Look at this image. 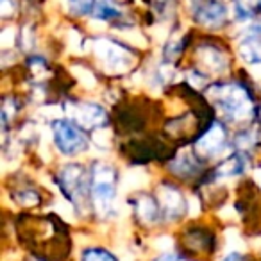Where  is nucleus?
Returning <instances> with one entry per match:
<instances>
[{
    "instance_id": "28",
    "label": "nucleus",
    "mask_w": 261,
    "mask_h": 261,
    "mask_svg": "<svg viewBox=\"0 0 261 261\" xmlns=\"http://www.w3.org/2000/svg\"><path fill=\"white\" fill-rule=\"evenodd\" d=\"M31 68H33L34 73H41V72L45 73V70H47V65H45L43 59L34 58V59H31Z\"/></svg>"
},
{
    "instance_id": "7",
    "label": "nucleus",
    "mask_w": 261,
    "mask_h": 261,
    "mask_svg": "<svg viewBox=\"0 0 261 261\" xmlns=\"http://www.w3.org/2000/svg\"><path fill=\"white\" fill-rule=\"evenodd\" d=\"M158 202H160L163 215L170 220H175L181 215H185V211H188V202L182 199L181 192L172 186H161L158 190Z\"/></svg>"
},
{
    "instance_id": "13",
    "label": "nucleus",
    "mask_w": 261,
    "mask_h": 261,
    "mask_svg": "<svg viewBox=\"0 0 261 261\" xmlns=\"http://www.w3.org/2000/svg\"><path fill=\"white\" fill-rule=\"evenodd\" d=\"M97 20H113L122 16V9L113 2V0H95L93 11Z\"/></svg>"
},
{
    "instance_id": "19",
    "label": "nucleus",
    "mask_w": 261,
    "mask_h": 261,
    "mask_svg": "<svg viewBox=\"0 0 261 261\" xmlns=\"http://www.w3.org/2000/svg\"><path fill=\"white\" fill-rule=\"evenodd\" d=\"M66 9L73 15H86L93 11L95 0H65Z\"/></svg>"
},
{
    "instance_id": "1",
    "label": "nucleus",
    "mask_w": 261,
    "mask_h": 261,
    "mask_svg": "<svg viewBox=\"0 0 261 261\" xmlns=\"http://www.w3.org/2000/svg\"><path fill=\"white\" fill-rule=\"evenodd\" d=\"M210 97L222 115L231 122L247 120L252 113V104L247 91L238 84H220L210 90Z\"/></svg>"
},
{
    "instance_id": "25",
    "label": "nucleus",
    "mask_w": 261,
    "mask_h": 261,
    "mask_svg": "<svg viewBox=\"0 0 261 261\" xmlns=\"http://www.w3.org/2000/svg\"><path fill=\"white\" fill-rule=\"evenodd\" d=\"M123 36H125L127 40L133 41L135 45H138V47H145V45H147L145 38H143L138 31H129V33H123Z\"/></svg>"
},
{
    "instance_id": "3",
    "label": "nucleus",
    "mask_w": 261,
    "mask_h": 261,
    "mask_svg": "<svg viewBox=\"0 0 261 261\" xmlns=\"http://www.w3.org/2000/svg\"><path fill=\"white\" fill-rule=\"evenodd\" d=\"M95 54L98 58V63H102V66L108 72H116V73L127 72L133 66V63H135L133 56L129 54V50H125L118 43L109 40L95 41Z\"/></svg>"
},
{
    "instance_id": "33",
    "label": "nucleus",
    "mask_w": 261,
    "mask_h": 261,
    "mask_svg": "<svg viewBox=\"0 0 261 261\" xmlns=\"http://www.w3.org/2000/svg\"><path fill=\"white\" fill-rule=\"evenodd\" d=\"M156 2H160V4H167L168 0H156Z\"/></svg>"
},
{
    "instance_id": "16",
    "label": "nucleus",
    "mask_w": 261,
    "mask_h": 261,
    "mask_svg": "<svg viewBox=\"0 0 261 261\" xmlns=\"http://www.w3.org/2000/svg\"><path fill=\"white\" fill-rule=\"evenodd\" d=\"M81 261H118V257L104 247H86L81 252Z\"/></svg>"
},
{
    "instance_id": "30",
    "label": "nucleus",
    "mask_w": 261,
    "mask_h": 261,
    "mask_svg": "<svg viewBox=\"0 0 261 261\" xmlns=\"http://www.w3.org/2000/svg\"><path fill=\"white\" fill-rule=\"evenodd\" d=\"M222 261H243V257H242V254H238V252H229Z\"/></svg>"
},
{
    "instance_id": "11",
    "label": "nucleus",
    "mask_w": 261,
    "mask_h": 261,
    "mask_svg": "<svg viewBox=\"0 0 261 261\" xmlns=\"http://www.w3.org/2000/svg\"><path fill=\"white\" fill-rule=\"evenodd\" d=\"M199 56V61L202 66H206L210 72H224L227 68V58L224 56V52H220L217 47H210V45H204L197 50Z\"/></svg>"
},
{
    "instance_id": "9",
    "label": "nucleus",
    "mask_w": 261,
    "mask_h": 261,
    "mask_svg": "<svg viewBox=\"0 0 261 261\" xmlns=\"http://www.w3.org/2000/svg\"><path fill=\"white\" fill-rule=\"evenodd\" d=\"M224 142H225L224 129H222V125L215 123L206 135L197 142V152L204 158H210V156H213V154H217L218 150L224 147Z\"/></svg>"
},
{
    "instance_id": "4",
    "label": "nucleus",
    "mask_w": 261,
    "mask_h": 261,
    "mask_svg": "<svg viewBox=\"0 0 261 261\" xmlns=\"http://www.w3.org/2000/svg\"><path fill=\"white\" fill-rule=\"evenodd\" d=\"M54 142L58 149L66 156L79 154L86 150L88 147L86 136L83 135V130L66 120H59L54 123Z\"/></svg>"
},
{
    "instance_id": "26",
    "label": "nucleus",
    "mask_w": 261,
    "mask_h": 261,
    "mask_svg": "<svg viewBox=\"0 0 261 261\" xmlns=\"http://www.w3.org/2000/svg\"><path fill=\"white\" fill-rule=\"evenodd\" d=\"M16 111V104L13 100H6L4 108H2V118H4V123H8V120L15 115Z\"/></svg>"
},
{
    "instance_id": "17",
    "label": "nucleus",
    "mask_w": 261,
    "mask_h": 261,
    "mask_svg": "<svg viewBox=\"0 0 261 261\" xmlns=\"http://www.w3.org/2000/svg\"><path fill=\"white\" fill-rule=\"evenodd\" d=\"M234 9L238 18H252L254 15L261 13V0H236Z\"/></svg>"
},
{
    "instance_id": "27",
    "label": "nucleus",
    "mask_w": 261,
    "mask_h": 261,
    "mask_svg": "<svg viewBox=\"0 0 261 261\" xmlns=\"http://www.w3.org/2000/svg\"><path fill=\"white\" fill-rule=\"evenodd\" d=\"M15 9H16V6H15L13 0H0V13H2V16L13 15Z\"/></svg>"
},
{
    "instance_id": "22",
    "label": "nucleus",
    "mask_w": 261,
    "mask_h": 261,
    "mask_svg": "<svg viewBox=\"0 0 261 261\" xmlns=\"http://www.w3.org/2000/svg\"><path fill=\"white\" fill-rule=\"evenodd\" d=\"M15 38H16V31L13 29V27H8V29H4V31H2V34H0L2 47H4V48L11 47V45L15 43Z\"/></svg>"
},
{
    "instance_id": "34",
    "label": "nucleus",
    "mask_w": 261,
    "mask_h": 261,
    "mask_svg": "<svg viewBox=\"0 0 261 261\" xmlns=\"http://www.w3.org/2000/svg\"><path fill=\"white\" fill-rule=\"evenodd\" d=\"M259 116H261V113H259Z\"/></svg>"
},
{
    "instance_id": "18",
    "label": "nucleus",
    "mask_w": 261,
    "mask_h": 261,
    "mask_svg": "<svg viewBox=\"0 0 261 261\" xmlns=\"http://www.w3.org/2000/svg\"><path fill=\"white\" fill-rule=\"evenodd\" d=\"M149 181L147 174L143 170H130L123 175L122 181V188L123 190H136L140 186H145V182Z\"/></svg>"
},
{
    "instance_id": "20",
    "label": "nucleus",
    "mask_w": 261,
    "mask_h": 261,
    "mask_svg": "<svg viewBox=\"0 0 261 261\" xmlns=\"http://www.w3.org/2000/svg\"><path fill=\"white\" fill-rule=\"evenodd\" d=\"M72 72H73V75L77 77V81H79V83L83 84V86L93 88L95 84H97V79L93 77V73H91L90 70L83 68V66H73Z\"/></svg>"
},
{
    "instance_id": "23",
    "label": "nucleus",
    "mask_w": 261,
    "mask_h": 261,
    "mask_svg": "<svg viewBox=\"0 0 261 261\" xmlns=\"http://www.w3.org/2000/svg\"><path fill=\"white\" fill-rule=\"evenodd\" d=\"M109 138H111V130H108V129H100L95 133V143L104 147V149L109 147Z\"/></svg>"
},
{
    "instance_id": "6",
    "label": "nucleus",
    "mask_w": 261,
    "mask_h": 261,
    "mask_svg": "<svg viewBox=\"0 0 261 261\" xmlns=\"http://www.w3.org/2000/svg\"><path fill=\"white\" fill-rule=\"evenodd\" d=\"M193 16L199 23L206 27H218L225 22L227 9L217 0H193Z\"/></svg>"
},
{
    "instance_id": "14",
    "label": "nucleus",
    "mask_w": 261,
    "mask_h": 261,
    "mask_svg": "<svg viewBox=\"0 0 261 261\" xmlns=\"http://www.w3.org/2000/svg\"><path fill=\"white\" fill-rule=\"evenodd\" d=\"M170 168L174 174L181 175V177H192L199 172V167H197L195 160L188 154H181L174 163H170Z\"/></svg>"
},
{
    "instance_id": "21",
    "label": "nucleus",
    "mask_w": 261,
    "mask_h": 261,
    "mask_svg": "<svg viewBox=\"0 0 261 261\" xmlns=\"http://www.w3.org/2000/svg\"><path fill=\"white\" fill-rule=\"evenodd\" d=\"M16 199H18V202L23 204V206H36V204L40 202V197H38V193L33 192V190H23V192H20L18 195H16Z\"/></svg>"
},
{
    "instance_id": "31",
    "label": "nucleus",
    "mask_w": 261,
    "mask_h": 261,
    "mask_svg": "<svg viewBox=\"0 0 261 261\" xmlns=\"http://www.w3.org/2000/svg\"><path fill=\"white\" fill-rule=\"evenodd\" d=\"M252 73H254L256 77H259V79H261V65H256V66H254Z\"/></svg>"
},
{
    "instance_id": "10",
    "label": "nucleus",
    "mask_w": 261,
    "mask_h": 261,
    "mask_svg": "<svg viewBox=\"0 0 261 261\" xmlns=\"http://www.w3.org/2000/svg\"><path fill=\"white\" fill-rule=\"evenodd\" d=\"M240 56L243 61L250 63V65H261V27L254 29L240 41Z\"/></svg>"
},
{
    "instance_id": "8",
    "label": "nucleus",
    "mask_w": 261,
    "mask_h": 261,
    "mask_svg": "<svg viewBox=\"0 0 261 261\" xmlns=\"http://www.w3.org/2000/svg\"><path fill=\"white\" fill-rule=\"evenodd\" d=\"M68 115L73 116L81 125L84 127H100L102 123H106V113L100 106L95 104H77V102H72L68 106Z\"/></svg>"
},
{
    "instance_id": "5",
    "label": "nucleus",
    "mask_w": 261,
    "mask_h": 261,
    "mask_svg": "<svg viewBox=\"0 0 261 261\" xmlns=\"http://www.w3.org/2000/svg\"><path fill=\"white\" fill-rule=\"evenodd\" d=\"M61 185L65 188V192L68 193L70 200L73 202V206L77 210H84L86 206V175H84L83 167L79 165H72V167L63 168L61 172Z\"/></svg>"
},
{
    "instance_id": "2",
    "label": "nucleus",
    "mask_w": 261,
    "mask_h": 261,
    "mask_svg": "<svg viewBox=\"0 0 261 261\" xmlns=\"http://www.w3.org/2000/svg\"><path fill=\"white\" fill-rule=\"evenodd\" d=\"M115 168L106 163H97L91 175V200L98 215L108 217L115 211L116 202Z\"/></svg>"
},
{
    "instance_id": "32",
    "label": "nucleus",
    "mask_w": 261,
    "mask_h": 261,
    "mask_svg": "<svg viewBox=\"0 0 261 261\" xmlns=\"http://www.w3.org/2000/svg\"><path fill=\"white\" fill-rule=\"evenodd\" d=\"M256 179H257V181H259V185H261V170H259V172H257V174H256Z\"/></svg>"
},
{
    "instance_id": "24",
    "label": "nucleus",
    "mask_w": 261,
    "mask_h": 261,
    "mask_svg": "<svg viewBox=\"0 0 261 261\" xmlns=\"http://www.w3.org/2000/svg\"><path fill=\"white\" fill-rule=\"evenodd\" d=\"M68 38H70V48H72L73 52L83 50V47H81V43H83V38H81V34L77 33V31H70Z\"/></svg>"
},
{
    "instance_id": "15",
    "label": "nucleus",
    "mask_w": 261,
    "mask_h": 261,
    "mask_svg": "<svg viewBox=\"0 0 261 261\" xmlns=\"http://www.w3.org/2000/svg\"><path fill=\"white\" fill-rule=\"evenodd\" d=\"M245 160L242 156H232L229 160H225L224 163L218 167L217 175L218 177H234V175L245 172Z\"/></svg>"
},
{
    "instance_id": "29",
    "label": "nucleus",
    "mask_w": 261,
    "mask_h": 261,
    "mask_svg": "<svg viewBox=\"0 0 261 261\" xmlns=\"http://www.w3.org/2000/svg\"><path fill=\"white\" fill-rule=\"evenodd\" d=\"M188 79L192 81L193 86H202V83L206 81V77H204L200 72H192V73L188 75Z\"/></svg>"
},
{
    "instance_id": "12",
    "label": "nucleus",
    "mask_w": 261,
    "mask_h": 261,
    "mask_svg": "<svg viewBox=\"0 0 261 261\" xmlns=\"http://www.w3.org/2000/svg\"><path fill=\"white\" fill-rule=\"evenodd\" d=\"M136 213H138L140 220H142L143 224H147V225L156 224L161 215L160 202H156V200L150 199V197H140L138 202H136Z\"/></svg>"
}]
</instances>
